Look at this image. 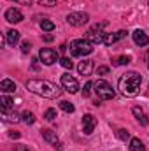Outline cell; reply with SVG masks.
<instances>
[{
	"instance_id": "19",
	"label": "cell",
	"mask_w": 149,
	"mask_h": 151,
	"mask_svg": "<svg viewBox=\"0 0 149 151\" xmlns=\"http://www.w3.org/2000/svg\"><path fill=\"white\" fill-rule=\"evenodd\" d=\"M2 118L4 121H9V123H18L21 119L18 113H7V111H2Z\"/></svg>"
},
{
	"instance_id": "28",
	"label": "cell",
	"mask_w": 149,
	"mask_h": 151,
	"mask_svg": "<svg viewBox=\"0 0 149 151\" xmlns=\"http://www.w3.org/2000/svg\"><path fill=\"white\" fill-rule=\"evenodd\" d=\"M60 63H62V67H65V69H72V62H70V58H67V56L60 58Z\"/></svg>"
},
{
	"instance_id": "33",
	"label": "cell",
	"mask_w": 149,
	"mask_h": 151,
	"mask_svg": "<svg viewBox=\"0 0 149 151\" xmlns=\"http://www.w3.org/2000/svg\"><path fill=\"white\" fill-rule=\"evenodd\" d=\"M9 137H12V139H19V132H11Z\"/></svg>"
},
{
	"instance_id": "14",
	"label": "cell",
	"mask_w": 149,
	"mask_h": 151,
	"mask_svg": "<svg viewBox=\"0 0 149 151\" xmlns=\"http://www.w3.org/2000/svg\"><path fill=\"white\" fill-rule=\"evenodd\" d=\"M77 70H79L81 76H90L93 72V62H91V60H82V62H79Z\"/></svg>"
},
{
	"instance_id": "5",
	"label": "cell",
	"mask_w": 149,
	"mask_h": 151,
	"mask_svg": "<svg viewBox=\"0 0 149 151\" xmlns=\"http://www.w3.org/2000/svg\"><path fill=\"white\" fill-rule=\"evenodd\" d=\"M105 25H107V23H100V25H95L91 30H88V34H86V40H90L91 44H100V42H104L105 34L102 32V28H104Z\"/></svg>"
},
{
	"instance_id": "36",
	"label": "cell",
	"mask_w": 149,
	"mask_h": 151,
	"mask_svg": "<svg viewBox=\"0 0 149 151\" xmlns=\"http://www.w3.org/2000/svg\"><path fill=\"white\" fill-rule=\"evenodd\" d=\"M148 67H149V55H148Z\"/></svg>"
},
{
	"instance_id": "20",
	"label": "cell",
	"mask_w": 149,
	"mask_h": 151,
	"mask_svg": "<svg viewBox=\"0 0 149 151\" xmlns=\"http://www.w3.org/2000/svg\"><path fill=\"white\" fill-rule=\"evenodd\" d=\"M0 104H2V111H9L11 107H12V99L11 97H7V95H2L0 97Z\"/></svg>"
},
{
	"instance_id": "6",
	"label": "cell",
	"mask_w": 149,
	"mask_h": 151,
	"mask_svg": "<svg viewBox=\"0 0 149 151\" xmlns=\"http://www.w3.org/2000/svg\"><path fill=\"white\" fill-rule=\"evenodd\" d=\"M39 60H40V63H44V65H53V63H56V62L60 60V56H58V53H56L54 49H51V47H42V49L39 51Z\"/></svg>"
},
{
	"instance_id": "2",
	"label": "cell",
	"mask_w": 149,
	"mask_h": 151,
	"mask_svg": "<svg viewBox=\"0 0 149 151\" xmlns=\"http://www.w3.org/2000/svg\"><path fill=\"white\" fill-rule=\"evenodd\" d=\"M140 84H142V76L137 72H126L117 81V88L125 97H135L140 91Z\"/></svg>"
},
{
	"instance_id": "31",
	"label": "cell",
	"mask_w": 149,
	"mask_h": 151,
	"mask_svg": "<svg viewBox=\"0 0 149 151\" xmlns=\"http://www.w3.org/2000/svg\"><path fill=\"white\" fill-rule=\"evenodd\" d=\"M11 2H16V4H21V5H32V0H11Z\"/></svg>"
},
{
	"instance_id": "1",
	"label": "cell",
	"mask_w": 149,
	"mask_h": 151,
	"mask_svg": "<svg viewBox=\"0 0 149 151\" xmlns=\"http://www.w3.org/2000/svg\"><path fill=\"white\" fill-rule=\"evenodd\" d=\"M27 88L35 93V95H40L44 99H58L62 95V90L51 83V81H46V79H28L27 81Z\"/></svg>"
},
{
	"instance_id": "4",
	"label": "cell",
	"mask_w": 149,
	"mask_h": 151,
	"mask_svg": "<svg viewBox=\"0 0 149 151\" xmlns=\"http://www.w3.org/2000/svg\"><path fill=\"white\" fill-rule=\"evenodd\" d=\"M95 93H97V97H98L100 100H111V99H114V90H112V86L107 81H104V79H98V81L95 83Z\"/></svg>"
},
{
	"instance_id": "17",
	"label": "cell",
	"mask_w": 149,
	"mask_h": 151,
	"mask_svg": "<svg viewBox=\"0 0 149 151\" xmlns=\"http://www.w3.org/2000/svg\"><path fill=\"white\" fill-rule=\"evenodd\" d=\"M5 40H7L11 46H16V44L19 42V32H18V30H14V28L7 30V32H5Z\"/></svg>"
},
{
	"instance_id": "29",
	"label": "cell",
	"mask_w": 149,
	"mask_h": 151,
	"mask_svg": "<svg viewBox=\"0 0 149 151\" xmlns=\"http://www.w3.org/2000/svg\"><path fill=\"white\" fill-rule=\"evenodd\" d=\"M30 49H32V44L28 42V40H25V42H21V51L27 55V53H30Z\"/></svg>"
},
{
	"instance_id": "9",
	"label": "cell",
	"mask_w": 149,
	"mask_h": 151,
	"mask_svg": "<svg viewBox=\"0 0 149 151\" xmlns=\"http://www.w3.org/2000/svg\"><path fill=\"white\" fill-rule=\"evenodd\" d=\"M95 127H97L95 116H93V114H84V116H82V130H84V134H86V135H91L93 130H95Z\"/></svg>"
},
{
	"instance_id": "32",
	"label": "cell",
	"mask_w": 149,
	"mask_h": 151,
	"mask_svg": "<svg viewBox=\"0 0 149 151\" xmlns=\"http://www.w3.org/2000/svg\"><path fill=\"white\" fill-rule=\"evenodd\" d=\"M107 72H109V67H98V74L100 76L107 74Z\"/></svg>"
},
{
	"instance_id": "11",
	"label": "cell",
	"mask_w": 149,
	"mask_h": 151,
	"mask_svg": "<svg viewBox=\"0 0 149 151\" xmlns=\"http://www.w3.org/2000/svg\"><path fill=\"white\" fill-rule=\"evenodd\" d=\"M5 19L9 21V23H21L23 21V14H21V11L19 9H7L5 11Z\"/></svg>"
},
{
	"instance_id": "10",
	"label": "cell",
	"mask_w": 149,
	"mask_h": 151,
	"mask_svg": "<svg viewBox=\"0 0 149 151\" xmlns=\"http://www.w3.org/2000/svg\"><path fill=\"white\" fill-rule=\"evenodd\" d=\"M42 137H44V141H47L49 144H53L54 148H58V150L62 151V142H60V139H58V135H56V132H53V130H49V128H44L42 130Z\"/></svg>"
},
{
	"instance_id": "16",
	"label": "cell",
	"mask_w": 149,
	"mask_h": 151,
	"mask_svg": "<svg viewBox=\"0 0 149 151\" xmlns=\"http://www.w3.org/2000/svg\"><path fill=\"white\" fill-rule=\"evenodd\" d=\"M0 90L4 93H12V91H16V83L12 79H2L0 81Z\"/></svg>"
},
{
	"instance_id": "35",
	"label": "cell",
	"mask_w": 149,
	"mask_h": 151,
	"mask_svg": "<svg viewBox=\"0 0 149 151\" xmlns=\"http://www.w3.org/2000/svg\"><path fill=\"white\" fill-rule=\"evenodd\" d=\"M16 151H28V148H23V146H18V148H16Z\"/></svg>"
},
{
	"instance_id": "21",
	"label": "cell",
	"mask_w": 149,
	"mask_h": 151,
	"mask_svg": "<svg viewBox=\"0 0 149 151\" xmlns=\"http://www.w3.org/2000/svg\"><path fill=\"white\" fill-rule=\"evenodd\" d=\"M21 119H23L27 125H34V123H35V114L30 113V111H25V113L21 114Z\"/></svg>"
},
{
	"instance_id": "12",
	"label": "cell",
	"mask_w": 149,
	"mask_h": 151,
	"mask_svg": "<svg viewBox=\"0 0 149 151\" xmlns=\"http://www.w3.org/2000/svg\"><path fill=\"white\" fill-rule=\"evenodd\" d=\"M126 30H119V32H116V34H105V39H104V44H107V46H112L114 42H117V40H121V39L126 37Z\"/></svg>"
},
{
	"instance_id": "37",
	"label": "cell",
	"mask_w": 149,
	"mask_h": 151,
	"mask_svg": "<svg viewBox=\"0 0 149 151\" xmlns=\"http://www.w3.org/2000/svg\"><path fill=\"white\" fill-rule=\"evenodd\" d=\"M148 5H149V0H148Z\"/></svg>"
},
{
	"instance_id": "7",
	"label": "cell",
	"mask_w": 149,
	"mask_h": 151,
	"mask_svg": "<svg viewBox=\"0 0 149 151\" xmlns=\"http://www.w3.org/2000/svg\"><path fill=\"white\" fill-rule=\"evenodd\" d=\"M90 21V16L86 14V12H70L69 16H67V23L70 25V27H82V25H86Z\"/></svg>"
},
{
	"instance_id": "34",
	"label": "cell",
	"mask_w": 149,
	"mask_h": 151,
	"mask_svg": "<svg viewBox=\"0 0 149 151\" xmlns=\"http://www.w3.org/2000/svg\"><path fill=\"white\" fill-rule=\"evenodd\" d=\"M42 39H44V40H46V42H51V40H53V39H54V37H53V35H49V34H47V35H44V37H42Z\"/></svg>"
},
{
	"instance_id": "23",
	"label": "cell",
	"mask_w": 149,
	"mask_h": 151,
	"mask_svg": "<svg viewBox=\"0 0 149 151\" xmlns=\"http://www.w3.org/2000/svg\"><path fill=\"white\" fill-rule=\"evenodd\" d=\"M40 28H42L44 32H53V30H54V23H53L51 19H42V21H40Z\"/></svg>"
},
{
	"instance_id": "3",
	"label": "cell",
	"mask_w": 149,
	"mask_h": 151,
	"mask_svg": "<svg viewBox=\"0 0 149 151\" xmlns=\"http://www.w3.org/2000/svg\"><path fill=\"white\" fill-rule=\"evenodd\" d=\"M70 55L72 56H88V55H91L93 53V44L90 42V40H86V39H75L70 42Z\"/></svg>"
},
{
	"instance_id": "25",
	"label": "cell",
	"mask_w": 149,
	"mask_h": 151,
	"mask_svg": "<svg viewBox=\"0 0 149 151\" xmlns=\"http://www.w3.org/2000/svg\"><path fill=\"white\" fill-rule=\"evenodd\" d=\"M95 86V83H91V81H88L86 84H84V88H82V97H90V93H91V88Z\"/></svg>"
},
{
	"instance_id": "24",
	"label": "cell",
	"mask_w": 149,
	"mask_h": 151,
	"mask_svg": "<svg viewBox=\"0 0 149 151\" xmlns=\"http://www.w3.org/2000/svg\"><path fill=\"white\" fill-rule=\"evenodd\" d=\"M130 60H132V58H130L128 55H123V56H117V58L114 60V65H128Z\"/></svg>"
},
{
	"instance_id": "18",
	"label": "cell",
	"mask_w": 149,
	"mask_h": 151,
	"mask_svg": "<svg viewBox=\"0 0 149 151\" xmlns=\"http://www.w3.org/2000/svg\"><path fill=\"white\" fill-rule=\"evenodd\" d=\"M130 150L132 151H146V146L142 144L140 139L133 137V139H130Z\"/></svg>"
},
{
	"instance_id": "27",
	"label": "cell",
	"mask_w": 149,
	"mask_h": 151,
	"mask_svg": "<svg viewBox=\"0 0 149 151\" xmlns=\"http://www.w3.org/2000/svg\"><path fill=\"white\" fill-rule=\"evenodd\" d=\"M56 118V111L54 109H47L46 113H44V119H47V121H53Z\"/></svg>"
},
{
	"instance_id": "13",
	"label": "cell",
	"mask_w": 149,
	"mask_h": 151,
	"mask_svg": "<svg viewBox=\"0 0 149 151\" xmlns=\"http://www.w3.org/2000/svg\"><path fill=\"white\" fill-rule=\"evenodd\" d=\"M132 35H133V42H135L137 46H148L149 37H148V34H146L144 30H140V28H139V30H135Z\"/></svg>"
},
{
	"instance_id": "8",
	"label": "cell",
	"mask_w": 149,
	"mask_h": 151,
	"mask_svg": "<svg viewBox=\"0 0 149 151\" xmlns=\"http://www.w3.org/2000/svg\"><path fill=\"white\" fill-rule=\"evenodd\" d=\"M62 86L69 93H77L79 91V83H77V79H75L74 76H70V74L62 76Z\"/></svg>"
},
{
	"instance_id": "15",
	"label": "cell",
	"mask_w": 149,
	"mask_h": 151,
	"mask_svg": "<svg viewBox=\"0 0 149 151\" xmlns=\"http://www.w3.org/2000/svg\"><path fill=\"white\" fill-rule=\"evenodd\" d=\"M132 113H133V116L137 118V121L140 123V125H149V119H148V116H146V113L142 111V107H139V106H135L133 109H132Z\"/></svg>"
},
{
	"instance_id": "30",
	"label": "cell",
	"mask_w": 149,
	"mask_h": 151,
	"mask_svg": "<svg viewBox=\"0 0 149 151\" xmlns=\"http://www.w3.org/2000/svg\"><path fill=\"white\" fill-rule=\"evenodd\" d=\"M39 4L46 5V7H53V5H56V0H39Z\"/></svg>"
},
{
	"instance_id": "26",
	"label": "cell",
	"mask_w": 149,
	"mask_h": 151,
	"mask_svg": "<svg viewBox=\"0 0 149 151\" xmlns=\"http://www.w3.org/2000/svg\"><path fill=\"white\" fill-rule=\"evenodd\" d=\"M117 137H119L121 141H128V139H130V132L125 130V128H119V130H117Z\"/></svg>"
},
{
	"instance_id": "22",
	"label": "cell",
	"mask_w": 149,
	"mask_h": 151,
	"mask_svg": "<svg viewBox=\"0 0 149 151\" xmlns=\"http://www.w3.org/2000/svg\"><path fill=\"white\" fill-rule=\"evenodd\" d=\"M60 109L63 111V113H67V114H70V113H74V104H70V102H67V100H62L60 102Z\"/></svg>"
}]
</instances>
